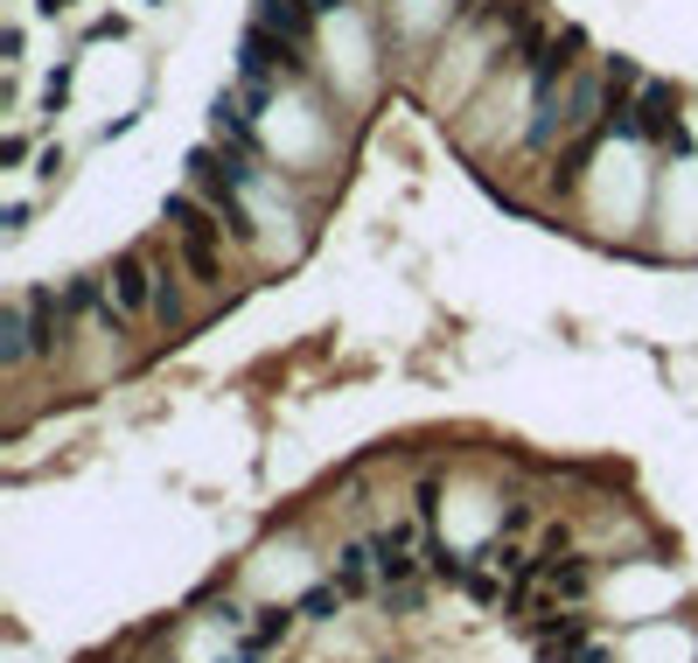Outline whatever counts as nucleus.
<instances>
[{
	"label": "nucleus",
	"mask_w": 698,
	"mask_h": 663,
	"mask_svg": "<svg viewBox=\"0 0 698 663\" xmlns=\"http://www.w3.org/2000/svg\"><path fill=\"white\" fill-rule=\"evenodd\" d=\"M377 573H385V586H412V573H420V524H391V530H377Z\"/></svg>",
	"instance_id": "1"
},
{
	"label": "nucleus",
	"mask_w": 698,
	"mask_h": 663,
	"mask_svg": "<svg viewBox=\"0 0 698 663\" xmlns=\"http://www.w3.org/2000/svg\"><path fill=\"white\" fill-rule=\"evenodd\" d=\"M335 580H343L350 594H364L370 580H385V573H377V545H364V538L343 545V552H335Z\"/></svg>",
	"instance_id": "2"
},
{
	"label": "nucleus",
	"mask_w": 698,
	"mask_h": 663,
	"mask_svg": "<svg viewBox=\"0 0 698 663\" xmlns=\"http://www.w3.org/2000/svg\"><path fill=\"white\" fill-rule=\"evenodd\" d=\"M294 621H300V608H259L252 636H244V656H259V650H273V642H287Z\"/></svg>",
	"instance_id": "3"
},
{
	"label": "nucleus",
	"mask_w": 698,
	"mask_h": 663,
	"mask_svg": "<svg viewBox=\"0 0 698 663\" xmlns=\"http://www.w3.org/2000/svg\"><path fill=\"white\" fill-rule=\"evenodd\" d=\"M294 608H300V621H329V615L350 608V586H343V580H322V586H308Z\"/></svg>",
	"instance_id": "4"
}]
</instances>
